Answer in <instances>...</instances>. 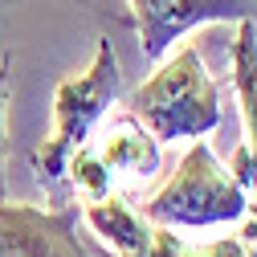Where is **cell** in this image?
<instances>
[{"label":"cell","mask_w":257,"mask_h":257,"mask_svg":"<svg viewBox=\"0 0 257 257\" xmlns=\"http://www.w3.org/2000/svg\"><path fill=\"white\" fill-rule=\"evenodd\" d=\"M131 110L159 143L204 139L220 126V90L204 70L200 49L184 45L172 61H164L139 90L126 94Z\"/></svg>","instance_id":"6da1fadb"},{"label":"cell","mask_w":257,"mask_h":257,"mask_svg":"<svg viewBox=\"0 0 257 257\" xmlns=\"http://www.w3.org/2000/svg\"><path fill=\"white\" fill-rule=\"evenodd\" d=\"M122 98V70H118V53L110 37H98L94 61L82 74H70L53 94V131L37 147L33 168L41 184H61L66 180L70 155L94 135V126L102 122V114Z\"/></svg>","instance_id":"7a4b0ae2"},{"label":"cell","mask_w":257,"mask_h":257,"mask_svg":"<svg viewBox=\"0 0 257 257\" xmlns=\"http://www.w3.org/2000/svg\"><path fill=\"white\" fill-rule=\"evenodd\" d=\"M249 204V192L216 159V151L204 139H192L176 176L143 204V216L164 229H208L224 220H245Z\"/></svg>","instance_id":"3957f363"},{"label":"cell","mask_w":257,"mask_h":257,"mask_svg":"<svg viewBox=\"0 0 257 257\" xmlns=\"http://www.w3.org/2000/svg\"><path fill=\"white\" fill-rule=\"evenodd\" d=\"M82 208H37V204H0V257H102L82 237Z\"/></svg>","instance_id":"277c9868"},{"label":"cell","mask_w":257,"mask_h":257,"mask_svg":"<svg viewBox=\"0 0 257 257\" xmlns=\"http://www.w3.org/2000/svg\"><path fill=\"white\" fill-rule=\"evenodd\" d=\"M139 45L147 61H159L188 29L216 21H257V0H131Z\"/></svg>","instance_id":"5b68a950"},{"label":"cell","mask_w":257,"mask_h":257,"mask_svg":"<svg viewBox=\"0 0 257 257\" xmlns=\"http://www.w3.org/2000/svg\"><path fill=\"white\" fill-rule=\"evenodd\" d=\"M82 220H90V229L98 233L118 257H176L184 249V241L172 229L151 224L126 200H118L114 192L106 200H90L82 208Z\"/></svg>","instance_id":"8992f818"},{"label":"cell","mask_w":257,"mask_h":257,"mask_svg":"<svg viewBox=\"0 0 257 257\" xmlns=\"http://www.w3.org/2000/svg\"><path fill=\"white\" fill-rule=\"evenodd\" d=\"M233 86L241 98L245 114V135L249 143L233 155V176L249 192V200L257 204V21H241L237 37H233Z\"/></svg>","instance_id":"52a82bcc"},{"label":"cell","mask_w":257,"mask_h":257,"mask_svg":"<svg viewBox=\"0 0 257 257\" xmlns=\"http://www.w3.org/2000/svg\"><path fill=\"white\" fill-rule=\"evenodd\" d=\"M94 151H98V159L106 164L114 184L118 180H135L139 184V180H151L159 172V139L131 110H122L118 118H110V126L98 135Z\"/></svg>","instance_id":"ba28073f"},{"label":"cell","mask_w":257,"mask_h":257,"mask_svg":"<svg viewBox=\"0 0 257 257\" xmlns=\"http://www.w3.org/2000/svg\"><path fill=\"white\" fill-rule=\"evenodd\" d=\"M66 180L78 188V196H82L86 204H90V200H106L110 192H114V180H110L106 164L98 159V151H94L90 139L70 155V164H66Z\"/></svg>","instance_id":"9c48e42d"},{"label":"cell","mask_w":257,"mask_h":257,"mask_svg":"<svg viewBox=\"0 0 257 257\" xmlns=\"http://www.w3.org/2000/svg\"><path fill=\"white\" fill-rule=\"evenodd\" d=\"M5 114H9V57L0 61V204L9 200V126H5Z\"/></svg>","instance_id":"30bf717a"},{"label":"cell","mask_w":257,"mask_h":257,"mask_svg":"<svg viewBox=\"0 0 257 257\" xmlns=\"http://www.w3.org/2000/svg\"><path fill=\"white\" fill-rule=\"evenodd\" d=\"M176 257H257V249L245 241V237H224L208 249H180Z\"/></svg>","instance_id":"8fae6325"},{"label":"cell","mask_w":257,"mask_h":257,"mask_svg":"<svg viewBox=\"0 0 257 257\" xmlns=\"http://www.w3.org/2000/svg\"><path fill=\"white\" fill-rule=\"evenodd\" d=\"M241 237L257 249V204H249V212H245V224H241Z\"/></svg>","instance_id":"7c38bea8"}]
</instances>
